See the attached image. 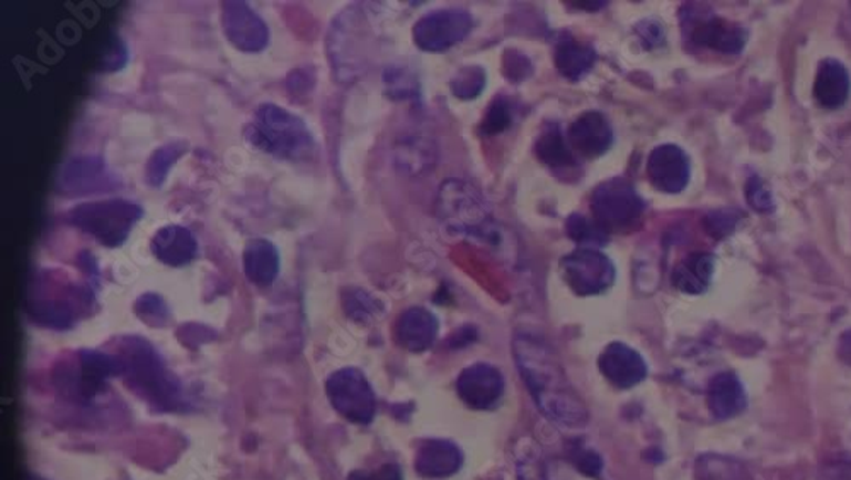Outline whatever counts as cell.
<instances>
[{"mask_svg": "<svg viewBox=\"0 0 851 480\" xmlns=\"http://www.w3.org/2000/svg\"><path fill=\"white\" fill-rule=\"evenodd\" d=\"M519 374L535 403L550 421L567 428L588 422V409L567 380L566 369L544 341L519 334L513 343Z\"/></svg>", "mask_w": 851, "mask_h": 480, "instance_id": "obj_1", "label": "cell"}, {"mask_svg": "<svg viewBox=\"0 0 851 480\" xmlns=\"http://www.w3.org/2000/svg\"><path fill=\"white\" fill-rule=\"evenodd\" d=\"M118 353L125 363L123 380L138 397L166 413L181 407V382L167 368L153 344L144 337H122Z\"/></svg>", "mask_w": 851, "mask_h": 480, "instance_id": "obj_2", "label": "cell"}, {"mask_svg": "<svg viewBox=\"0 0 851 480\" xmlns=\"http://www.w3.org/2000/svg\"><path fill=\"white\" fill-rule=\"evenodd\" d=\"M91 283H74L53 271H43L28 292V311L33 321L52 330H69L77 317L87 314L94 300Z\"/></svg>", "mask_w": 851, "mask_h": 480, "instance_id": "obj_3", "label": "cell"}, {"mask_svg": "<svg viewBox=\"0 0 851 480\" xmlns=\"http://www.w3.org/2000/svg\"><path fill=\"white\" fill-rule=\"evenodd\" d=\"M249 144L279 159L298 160L314 150V137L307 123L276 104H261L254 119L245 126Z\"/></svg>", "mask_w": 851, "mask_h": 480, "instance_id": "obj_4", "label": "cell"}, {"mask_svg": "<svg viewBox=\"0 0 851 480\" xmlns=\"http://www.w3.org/2000/svg\"><path fill=\"white\" fill-rule=\"evenodd\" d=\"M437 217L441 226L456 236H494L493 220L484 196L471 182L449 179L437 196Z\"/></svg>", "mask_w": 851, "mask_h": 480, "instance_id": "obj_5", "label": "cell"}, {"mask_svg": "<svg viewBox=\"0 0 851 480\" xmlns=\"http://www.w3.org/2000/svg\"><path fill=\"white\" fill-rule=\"evenodd\" d=\"M141 217L144 208L140 205L116 198L77 205L65 218L71 226L93 237L104 248L116 249L125 244Z\"/></svg>", "mask_w": 851, "mask_h": 480, "instance_id": "obj_6", "label": "cell"}, {"mask_svg": "<svg viewBox=\"0 0 851 480\" xmlns=\"http://www.w3.org/2000/svg\"><path fill=\"white\" fill-rule=\"evenodd\" d=\"M125 363L118 355L81 349L75 355V362L62 366L59 372L56 387L77 400H91L106 388L115 377H123Z\"/></svg>", "mask_w": 851, "mask_h": 480, "instance_id": "obj_7", "label": "cell"}, {"mask_svg": "<svg viewBox=\"0 0 851 480\" xmlns=\"http://www.w3.org/2000/svg\"><path fill=\"white\" fill-rule=\"evenodd\" d=\"M330 406L353 425L368 426L377 414V397L370 382L358 368H340L326 382Z\"/></svg>", "mask_w": 851, "mask_h": 480, "instance_id": "obj_8", "label": "cell"}, {"mask_svg": "<svg viewBox=\"0 0 851 480\" xmlns=\"http://www.w3.org/2000/svg\"><path fill=\"white\" fill-rule=\"evenodd\" d=\"M592 217L605 230H627L644 215L645 204L626 179H610L592 191Z\"/></svg>", "mask_w": 851, "mask_h": 480, "instance_id": "obj_9", "label": "cell"}, {"mask_svg": "<svg viewBox=\"0 0 851 480\" xmlns=\"http://www.w3.org/2000/svg\"><path fill=\"white\" fill-rule=\"evenodd\" d=\"M564 281L574 293L581 296L600 295L614 283L613 263L596 249H578L560 261Z\"/></svg>", "mask_w": 851, "mask_h": 480, "instance_id": "obj_10", "label": "cell"}, {"mask_svg": "<svg viewBox=\"0 0 851 480\" xmlns=\"http://www.w3.org/2000/svg\"><path fill=\"white\" fill-rule=\"evenodd\" d=\"M472 18L462 9H441L419 19L414 41L424 52H444L459 45L471 33Z\"/></svg>", "mask_w": 851, "mask_h": 480, "instance_id": "obj_11", "label": "cell"}, {"mask_svg": "<svg viewBox=\"0 0 851 480\" xmlns=\"http://www.w3.org/2000/svg\"><path fill=\"white\" fill-rule=\"evenodd\" d=\"M689 14L683 18V23H689L690 40L696 45L708 46L722 53H739L746 45L748 34L739 24L731 23L727 19L717 15H705L704 8L690 6Z\"/></svg>", "mask_w": 851, "mask_h": 480, "instance_id": "obj_12", "label": "cell"}, {"mask_svg": "<svg viewBox=\"0 0 851 480\" xmlns=\"http://www.w3.org/2000/svg\"><path fill=\"white\" fill-rule=\"evenodd\" d=\"M222 28L227 40L241 52H263L270 43V30L248 2H223Z\"/></svg>", "mask_w": 851, "mask_h": 480, "instance_id": "obj_13", "label": "cell"}, {"mask_svg": "<svg viewBox=\"0 0 851 480\" xmlns=\"http://www.w3.org/2000/svg\"><path fill=\"white\" fill-rule=\"evenodd\" d=\"M118 186L104 160L97 156H78L60 170L56 189L63 196H85L112 191Z\"/></svg>", "mask_w": 851, "mask_h": 480, "instance_id": "obj_14", "label": "cell"}, {"mask_svg": "<svg viewBox=\"0 0 851 480\" xmlns=\"http://www.w3.org/2000/svg\"><path fill=\"white\" fill-rule=\"evenodd\" d=\"M456 392L460 399L472 409H494L504 394V378L494 366L477 363L460 374Z\"/></svg>", "mask_w": 851, "mask_h": 480, "instance_id": "obj_15", "label": "cell"}, {"mask_svg": "<svg viewBox=\"0 0 851 480\" xmlns=\"http://www.w3.org/2000/svg\"><path fill=\"white\" fill-rule=\"evenodd\" d=\"M648 176L658 191L677 195L690 181L689 156L676 145L655 147L649 156Z\"/></svg>", "mask_w": 851, "mask_h": 480, "instance_id": "obj_16", "label": "cell"}, {"mask_svg": "<svg viewBox=\"0 0 851 480\" xmlns=\"http://www.w3.org/2000/svg\"><path fill=\"white\" fill-rule=\"evenodd\" d=\"M601 374L617 388H632L648 377V365L641 353L626 343H611L601 353Z\"/></svg>", "mask_w": 851, "mask_h": 480, "instance_id": "obj_17", "label": "cell"}, {"mask_svg": "<svg viewBox=\"0 0 851 480\" xmlns=\"http://www.w3.org/2000/svg\"><path fill=\"white\" fill-rule=\"evenodd\" d=\"M570 147L586 159H596L610 150L613 129L600 112H586L569 126Z\"/></svg>", "mask_w": 851, "mask_h": 480, "instance_id": "obj_18", "label": "cell"}, {"mask_svg": "<svg viewBox=\"0 0 851 480\" xmlns=\"http://www.w3.org/2000/svg\"><path fill=\"white\" fill-rule=\"evenodd\" d=\"M150 249L160 263L170 268L186 267L198 255L197 239L191 230L181 226H166L157 230L150 240Z\"/></svg>", "mask_w": 851, "mask_h": 480, "instance_id": "obj_19", "label": "cell"}, {"mask_svg": "<svg viewBox=\"0 0 851 480\" xmlns=\"http://www.w3.org/2000/svg\"><path fill=\"white\" fill-rule=\"evenodd\" d=\"M463 453L453 441L428 440L416 455V470L426 479H444L459 472Z\"/></svg>", "mask_w": 851, "mask_h": 480, "instance_id": "obj_20", "label": "cell"}, {"mask_svg": "<svg viewBox=\"0 0 851 480\" xmlns=\"http://www.w3.org/2000/svg\"><path fill=\"white\" fill-rule=\"evenodd\" d=\"M438 327V319L430 311L421 307L409 309L397 321V343L412 353L426 352L437 341Z\"/></svg>", "mask_w": 851, "mask_h": 480, "instance_id": "obj_21", "label": "cell"}, {"mask_svg": "<svg viewBox=\"0 0 851 480\" xmlns=\"http://www.w3.org/2000/svg\"><path fill=\"white\" fill-rule=\"evenodd\" d=\"M850 74L837 59L822 60L815 81V97L826 109H838L850 96Z\"/></svg>", "mask_w": 851, "mask_h": 480, "instance_id": "obj_22", "label": "cell"}, {"mask_svg": "<svg viewBox=\"0 0 851 480\" xmlns=\"http://www.w3.org/2000/svg\"><path fill=\"white\" fill-rule=\"evenodd\" d=\"M707 404L715 419H731L746 409V392L739 378L729 372L715 375L708 382Z\"/></svg>", "mask_w": 851, "mask_h": 480, "instance_id": "obj_23", "label": "cell"}, {"mask_svg": "<svg viewBox=\"0 0 851 480\" xmlns=\"http://www.w3.org/2000/svg\"><path fill=\"white\" fill-rule=\"evenodd\" d=\"M244 273L258 286L273 285L280 273V254L276 246L267 239H252L245 244Z\"/></svg>", "mask_w": 851, "mask_h": 480, "instance_id": "obj_24", "label": "cell"}, {"mask_svg": "<svg viewBox=\"0 0 851 480\" xmlns=\"http://www.w3.org/2000/svg\"><path fill=\"white\" fill-rule=\"evenodd\" d=\"M596 62V52L592 46L585 45L576 40L572 34L564 33L557 40L556 65L560 74L569 81H579L585 77Z\"/></svg>", "mask_w": 851, "mask_h": 480, "instance_id": "obj_25", "label": "cell"}, {"mask_svg": "<svg viewBox=\"0 0 851 480\" xmlns=\"http://www.w3.org/2000/svg\"><path fill=\"white\" fill-rule=\"evenodd\" d=\"M714 268V255L707 254V252H695L677 264L673 273V285L680 292L700 295L711 285Z\"/></svg>", "mask_w": 851, "mask_h": 480, "instance_id": "obj_26", "label": "cell"}, {"mask_svg": "<svg viewBox=\"0 0 851 480\" xmlns=\"http://www.w3.org/2000/svg\"><path fill=\"white\" fill-rule=\"evenodd\" d=\"M538 159L554 170H569L576 166L572 150L563 135V129L556 123L545 126L535 144Z\"/></svg>", "mask_w": 851, "mask_h": 480, "instance_id": "obj_27", "label": "cell"}, {"mask_svg": "<svg viewBox=\"0 0 851 480\" xmlns=\"http://www.w3.org/2000/svg\"><path fill=\"white\" fill-rule=\"evenodd\" d=\"M188 152V142L176 140L162 145L154 152L145 164V182L150 188H160L167 179V174L176 163Z\"/></svg>", "mask_w": 851, "mask_h": 480, "instance_id": "obj_28", "label": "cell"}, {"mask_svg": "<svg viewBox=\"0 0 851 480\" xmlns=\"http://www.w3.org/2000/svg\"><path fill=\"white\" fill-rule=\"evenodd\" d=\"M566 230L574 242L586 246V249L601 248L608 242V230L596 222L595 218L591 220L585 215H570L567 218Z\"/></svg>", "mask_w": 851, "mask_h": 480, "instance_id": "obj_29", "label": "cell"}, {"mask_svg": "<svg viewBox=\"0 0 851 480\" xmlns=\"http://www.w3.org/2000/svg\"><path fill=\"white\" fill-rule=\"evenodd\" d=\"M343 307L346 315L358 324L374 321L381 312V303L361 289H349L343 293Z\"/></svg>", "mask_w": 851, "mask_h": 480, "instance_id": "obj_30", "label": "cell"}, {"mask_svg": "<svg viewBox=\"0 0 851 480\" xmlns=\"http://www.w3.org/2000/svg\"><path fill=\"white\" fill-rule=\"evenodd\" d=\"M515 115V101L509 100V97L506 96L496 97V100L491 103V106L487 107L484 119H482V134H501V132H504V129H507L511 125H513Z\"/></svg>", "mask_w": 851, "mask_h": 480, "instance_id": "obj_31", "label": "cell"}, {"mask_svg": "<svg viewBox=\"0 0 851 480\" xmlns=\"http://www.w3.org/2000/svg\"><path fill=\"white\" fill-rule=\"evenodd\" d=\"M485 87V72L481 67H463L452 79V93L460 100L477 97Z\"/></svg>", "mask_w": 851, "mask_h": 480, "instance_id": "obj_32", "label": "cell"}, {"mask_svg": "<svg viewBox=\"0 0 851 480\" xmlns=\"http://www.w3.org/2000/svg\"><path fill=\"white\" fill-rule=\"evenodd\" d=\"M135 312H137L140 321L154 325V327H164L169 322V309H167L162 296L157 295V293L141 295L135 303Z\"/></svg>", "mask_w": 851, "mask_h": 480, "instance_id": "obj_33", "label": "cell"}, {"mask_svg": "<svg viewBox=\"0 0 851 480\" xmlns=\"http://www.w3.org/2000/svg\"><path fill=\"white\" fill-rule=\"evenodd\" d=\"M746 191V200L752 205L753 210L759 211V213H768L774 211V196H771L770 189L765 185L761 178L758 176H752L744 186Z\"/></svg>", "mask_w": 851, "mask_h": 480, "instance_id": "obj_34", "label": "cell"}, {"mask_svg": "<svg viewBox=\"0 0 851 480\" xmlns=\"http://www.w3.org/2000/svg\"><path fill=\"white\" fill-rule=\"evenodd\" d=\"M386 84L390 96L396 97V100H406V97L414 96L416 94L414 79L406 74V71H402V69L387 71Z\"/></svg>", "mask_w": 851, "mask_h": 480, "instance_id": "obj_35", "label": "cell"}, {"mask_svg": "<svg viewBox=\"0 0 851 480\" xmlns=\"http://www.w3.org/2000/svg\"><path fill=\"white\" fill-rule=\"evenodd\" d=\"M739 222V215L733 210L712 211L705 220L708 233L712 237H726L733 232L736 223Z\"/></svg>", "mask_w": 851, "mask_h": 480, "instance_id": "obj_36", "label": "cell"}, {"mask_svg": "<svg viewBox=\"0 0 851 480\" xmlns=\"http://www.w3.org/2000/svg\"><path fill=\"white\" fill-rule=\"evenodd\" d=\"M348 480H403V473L397 463H384L377 470H355Z\"/></svg>", "mask_w": 851, "mask_h": 480, "instance_id": "obj_37", "label": "cell"}, {"mask_svg": "<svg viewBox=\"0 0 851 480\" xmlns=\"http://www.w3.org/2000/svg\"><path fill=\"white\" fill-rule=\"evenodd\" d=\"M572 460L574 463H576V467L588 477H598L600 476L601 469H603L601 458L598 457L595 451L585 450L582 447L574 448Z\"/></svg>", "mask_w": 851, "mask_h": 480, "instance_id": "obj_38", "label": "cell"}, {"mask_svg": "<svg viewBox=\"0 0 851 480\" xmlns=\"http://www.w3.org/2000/svg\"><path fill=\"white\" fill-rule=\"evenodd\" d=\"M637 34L641 36L642 43L645 46H659L664 41V30L658 21H642L637 27Z\"/></svg>", "mask_w": 851, "mask_h": 480, "instance_id": "obj_39", "label": "cell"}, {"mask_svg": "<svg viewBox=\"0 0 851 480\" xmlns=\"http://www.w3.org/2000/svg\"><path fill=\"white\" fill-rule=\"evenodd\" d=\"M77 267L87 278V283L96 289L97 283H99V267H97L96 258L90 251H82L77 255Z\"/></svg>", "mask_w": 851, "mask_h": 480, "instance_id": "obj_40", "label": "cell"}, {"mask_svg": "<svg viewBox=\"0 0 851 480\" xmlns=\"http://www.w3.org/2000/svg\"><path fill=\"white\" fill-rule=\"evenodd\" d=\"M838 358H840L844 365L851 366V330L841 334L840 341H838Z\"/></svg>", "mask_w": 851, "mask_h": 480, "instance_id": "obj_41", "label": "cell"}, {"mask_svg": "<svg viewBox=\"0 0 851 480\" xmlns=\"http://www.w3.org/2000/svg\"><path fill=\"white\" fill-rule=\"evenodd\" d=\"M28 480H45V479H40V477L33 476V477H30V479Z\"/></svg>", "mask_w": 851, "mask_h": 480, "instance_id": "obj_42", "label": "cell"}]
</instances>
